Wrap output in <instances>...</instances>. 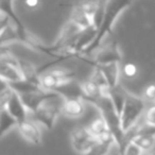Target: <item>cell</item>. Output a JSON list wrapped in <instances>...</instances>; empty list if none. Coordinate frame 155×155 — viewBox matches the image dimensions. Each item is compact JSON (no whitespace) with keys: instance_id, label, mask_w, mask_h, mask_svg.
Returning a JSON list of instances; mask_svg holds the SVG:
<instances>
[{"instance_id":"8fae6325","label":"cell","mask_w":155,"mask_h":155,"mask_svg":"<svg viewBox=\"0 0 155 155\" xmlns=\"http://www.w3.org/2000/svg\"><path fill=\"white\" fill-rule=\"evenodd\" d=\"M85 100L83 98H69L65 99L63 102L62 114L67 118L75 119L83 116L86 110V104Z\"/></svg>"},{"instance_id":"83f0119b","label":"cell","mask_w":155,"mask_h":155,"mask_svg":"<svg viewBox=\"0 0 155 155\" xmlns=\"http://www.w3.org/2000/svg\"><path fill=\"white\" fill-rule=\"evenodd\" d=\"M141 155H154L152 152H142Z\"/></svg>"},{"instance_id":"e0dca14e","label":"cell","mask_w":155,"mask_h":155,"mask_svg":"<svg viewBox=\"0 0 155 155\" xmlns=\"http://www.w3.org/2000/svg\"><path fill=\"white\" fill-rule=\"evenodd\" d=\"M18 121L5 110L1 107L0 110V136L3 137L12 127H17Z\"/></svg>"},{"instance_id":"3957f363","label":"cell","mask_w":155,"mask_h":155,"mask_svg":"<svg viewBox=\"0 0 155 155\" xmlns=\"http://www.w3.org/2000/svg\"><path fill=\"white\" fill-rule=\"evenodd\" d=\"M144 110H146L144 100L141 97H138L127 91L122 110L120 113V120L123 131L127 132L132 127H134L143 114Z\"/></svg>"},{"instance_id":"7c38bea8","label":"cell","mask_w":155,"mask_h":155,"mask_svg":"<svg viewBox=\"0 0 155 155\" xmlns=\"http://www.w3.org/2000/svg\"><path fill=\"white\" fill-rule=\"evenodd\" d=\"M69 20L80 29H82V30H85V29L91 28V27L94 26L93 16L83 8L81 2L73 7Z\"/></svg>"},{"instance_id":"4fadbf2b","label":"cell","mask_w":155,"mask_h":155,"mask_svg":"<svg viewBox=\"0 0 155 155\" xmlns=\"http://www.w3.org/2000/svg\"><path fill=\"white\" fill-rule=\"evenodd\" d=\"M116 143L117 142L114 135L112 133H108L103 137L97 139L95 144L84 155H106Z\"/></svg>"},{"instance_id":"277c9868","label":"cell","mask_w":155,"mask_h":155,"mask_svg":"<svg viewBox=\"0 0 155 155\" xmlns=\"http://www.w3.org/2000/svg\"><path fill=\"white\" fill-rule=\"evenodd\" d=\"M64 98L61 95L44 101L38 108L33 113L34 120L43 124L46 129L51 130L56 122V119L62 114Z\"/></svg>"},{"instance_id":"6da1fadb","label":"cell","mask_w":155,"mask_h":155,"mask_svg":"<svg viewBox=\"0 0 155 155\" xmlns=\"http://www.w3.org/2000/svg\"><path fill=\"white\" fill-rule=\"evenodd\" d=\"M132 1L133 0H106L104 17L101 27L98 30V34L95 41L82 52V55H89L99 48L100 44L104 39V37L112 32L113 27H114L117 18L120 16V14L127 8L131 5Z\"/></svg>"},{"instance_id":"603a6c76","label":"cell","mask_w":155,"mask_h":155,"mask_svg":"<svg viewBox=\"0 0 155 155\" xmlns=\"http://www.w3.org/2000/svg\"><path fill=\"white\" fill-rule=\"evenodd\" d=\"M143 121L148 124L155 125V105H152L150 108H148L144 114Z\"/></svg>"},{"instance_id":"ffe728a7","label":"cell","mask_w":155,"mask_h":155,"mask_svg":"<svg viewBox=\"0 0 155 155\" xmlns=\"http://www.w3.org/2000/svg\"><path fill=\"white\" fill-rule=\"evenodd\" d=\"M127 91L125 89H123L120 85L116 86L115 88L110 89V96L113 100V103H114L115 107H116L117 112L120 114L121 110H122L123 104L125 101V97H127Z\"/></svg>"},{"instance_id":"4316f807","label":"cell","mask_w":155,"mask_h":155,"mask_svg":"<svg viewBox=\"0 0 155 155\" xmlns=\"http://www.w3.org/2000/svg\"><path fill=\"white\" fill-rule=\"evenodd\" d=\"M106 155H122V153H121V151H120V148H119V146L116 143V144H115V146L112 148V150H110V152H108Z\"/></svg>"},{"instance_id":"d4e9b609","label":"cell","mask_w":155,"mask_h":155,"mask_svg":"<svg viewBox=\"0 0 155 155\" xmlns=\"http://www.w3.org/2000/svg\"><path fill=\"white\" fill-rule=\"evenodd\" d=\"M144 98L149 101L155 102V85H150L144 91Z\"/></svg>"},{"instance_id":"ba28073f","label":"cell","mask_w":155,"mask_h":155,"mask_svg":"<svg viewBox=\"0 0 155 155\" xmlns=\"http://www.w3.org/2000/svg\"><path fill=\"white\" fill-rule=\"evenodd\" d=\"M60 94L56 91H31V93L27 94H21L20 98H21L22 102H24L25 106L28 108L29 112L33 113L41 106V104L44 101H46L47 99L53 98L58 96Z\"/></svg>"},{"instance_id":"ac0fdd59","label":"cell","mask_w":155,"mask_h":155,"mask_svg":"<svg viewBox=\"0 0 155 155\" xmlns=\"http://www.w3.org/2000/svg\"><path fill=\"white\" fill-rule=\"evenodd\" d=\"M87 127H88V130L91 131V133L93 134L97 139H99V138L105 136L106 134L112 133V132L110 131V127H108L106 121L104 120L101 116L98 117V118H96Z\"/></svg>"},{"instance_id":"5bb4252c","label":"cell","mask_w":155,"mask_h":155,"mask_svg":"<svg viewBox=\"0 0 155 155\" xmlns=\"http://www.w3.org/2000/svg\"><path fill=\"white\" fill-rule=\"evenodd\" d=\"M120 63H110V64L95 65L97 66L105 77L110 89L115 88L119 85V75H120Z\"/></svg>"},{"instance_id":"9c48e42d","label":"cell","mask_w":155,"mask_h":155,"mask_svg":"<svg viewBox=\"0 0 155 155\" xmlns=\"http://www.w3.org/2000/svg\"><path fill=\"white\" fill-rule=\"evenodd\" d=\"M17 130L20 135L26 139L27 141L33 144H41V131L38 127V122L33 120L26 119L20 121L17 124Z\"/></svg>"},{"instance_id":"7a4b0ae2","label":"cell","mask_w":155,"mask_h":155,"mask_svg":"<svg viewBox=\"0 0 155 155\" xmlns=\"http://www.w3.org/2000/svg\"><path fill=\"white\" fill-rule=\"evenodd\" d=\"M93 103L96 107L99 110L101 117L106 121L110 131L112 132V134L114 135L115 139H116L117 144L119 146L121 151V148L123 146V140H124V135L125 132L122 130V125H121V120H120V114L117 112L116 107H115L113 100L108 94H104L103 96H101L98 99L94 100Z\"/></svg>"},{"instance_id":"484cf974","label":"cell","mask_w":155,"mask_h":155,"mask_svg":"<svg viewBox=\"0 0 155 155\" xmlns=\"http://www.w3.org/2000/svg\"><path fill=\"white\" fill-rule=\"evenodd\" d=\"M25 3L30 9H35V8L38 7L39 0H25Z\"/></svg>"},{"instance_id":"9a60e30c","label":"cell","mask_w":155,"mask_h":155,"mask_svg":"<svg viewBox=\"0 0 155 155\" xmlns=\"http://www.w3.org/2000/svg\"><path fill=\"white\" fill-rule=\"evenodd\" d=\"M82 86V93H83V99L87 102H93L94 100L98 99L104 94H108L110 91H106L103 88L99 86L97 83L94 82L91 79H88L85 82L81 83Z\"/></svg>"},{"instance_id":"8992f818","label":"cell","mask_w":155,"mask_h":155,"mask_svg":"<svg viewBox=\"0 0 155 155\" xmlns=\"http://www.w3.org/2000/svg\"><path fill=\"white\" fill-rule=\"evenodd\" d=\"M97 141L88 127H77L70 132V142L75 152L84 155Z\"/></svg>"},{"instance_id":"cb8c5ba5","label":"cell","mask_w":155,"mask_h":155,"mask_svg":"<svg viewBox=\"0 0 155 155\" xmlns=\"http://www.w3.org/2000/svg\"><path fill=\"white\" fill-rule=\"evenodd\" d=\"M123 73L127 78H134L137 73V67L134 64H131V63L125 64L124 67H123Z\"/></svg>"},{"instance_id":"52a82bcc","label":"cell","mask_w":155,"mask_h":155,"mask_svg":"<svg viewBox=\"0 0 155 155\" xmlns=\"http://www.w3.org/2000/svg\"><path fill=\"white\" fill-rule=\"evenodd\" d=\"M122 54L119 49V46L116 41L108 44V45L101 47L96 52L94 58V65L110 64V63H121Z\"/></svg>"},{"instance_id":"f1b7e54d","label":"cell","mask_w":155,"mask_h":155,"mask_svg":"<svg viewBox=\"0 0 155 155\" xmlns=\"http://www.w3.org/2000/svg\"><path fill=\"white\" fill-rule=\"evenodd\" d=\"M151 152H152V153H153V154H154V155H155V150H153V151H151Z\"/></svg>"},{"instance_id":"44dd1931","label":"cell","mask_w":155,"mask_h":155,"mask_svg":"<svg viewBox=\"0 0 155 155\" xmlns=\"http://www.w3.org/2000/svg\"><path fill=\"white\" fill-rule=\"evenodd\" d=\"M132 141L136 143L143 152H151L154 150L155 136L154 135H137Z\"/></svg>"},{"instance_id":"5b68a950","label":"cell","mask_w":155,"mask_h":155,"mask_svg":"<svg viewBox=\"0 0 155 155\" xmlns=\"http://www.w3.org/2000/svg\"><path fill=\"white\" fill-rule=\"evenodd\" d=\"M74 80V72L66 69H53L39 74V85L44 91H55L62 85Z\"/></svg>"},{"instance_id":"d6986e66","label":"cell","mask_w":155,"mask_h":155,"mask_svg":"<svg viewBox=\"0 0 155 155\" xmlns=\"http://www.w3.org/2000/svg\"><path fill=\"white\" fill-rule=\"evenodd\" d=\"M9 84L12 87V89L14 91H16V93H18L19 95L31 93V91H41L43 89L38 84H36L34 82H31L29 80H26V79H24L21 81H17V82H11Z\"/></svg>"},{"instance_id":"7402d4cb","label":"cell","mask_w":155,"mask_h":155,"mask_svg":"<svg viewBox=\"0 0 155 155\" xmlns=\"http://www.w3.org/2000/svg\"><path fill=\"white\" fill-rule=\"evenodd\" d=\"M143 151L133 141H130L123 150L122 155H141Z\"/></svg>"},{"instance_id":"2e32d148","label":"cell","mask_w":155,"mask_h":155,"mask_svg":"<svg viewBox=\"0 0 155 155\" xmlns=\"http://www.w3.org/2000/svg\"><path fill=\"white\" fill-rule=\"evenodd\" d=\"M56 93H58L63 98L69 99V98H83L82 86L80 83H77L74 80L62 85L58 88L55 89Z\"/></svg>"},{"instance_id":"30bf717a","label":"cell","mask_w":155,"mask_h":155,"mask_svg":"<svg viewBox=\"0 0 155 155\" xmlns=\"http://www.w3.org/2000/svg\"><path fill=\"white\" fill-rule=\"evenodd\" d=\"M1 107H5L18 122L24 121L27 119V115H28L29 110H28V108L25 106L19 94L16 93V91H13L11 97L8 100L7 104H5V106H1Z\"/></svg>"}]
</instances>
